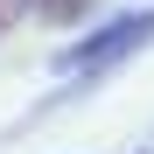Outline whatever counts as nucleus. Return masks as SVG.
<instances>
[{
  "label": "nucleus",
  "instance_id": "2",
  "mask_svg": "<svg viewBox=\"0 0 154 154\" xmlns=\"http://www.w3.org/2000/svg\"><path fill=\"white\" fill-rule=\"evenodd\" d=\"M28 7L42 21H77V14H91V0H28Z\"/></svg>",
  "mask_w": 154,
  "mask_h": 154
},
{
  "label": "nucleus",
  "instance_id": "1",
  "mask_svg": "<svg viewBox=\"0 0 154 154\" xmlns=\"http://www.w3.org/2000/svg\"><path fill=\"white\" fill-rule=\"evenodd\" d=\"M154 42V7H140V14H119V21H105L98 35H84L77 49H63V70L70 77H91V70H105V63H119V56H133V49H147Z\"/></svg>",
  "mask_w": 154,
  "mask_h": 154
},
{
  "label": "nucleus",
  "instance_id": "3",
  "mask_svg": "<svg viewBox=\"0 0 154 154\" xmlns=\"http://www.w3.org/2000/svg\"><path fill=\"white\" fill-rule=\"evenodd\" d=\"M21 7H28V0H0V35L14 28V14H21Z\"/></svg>",
  "mask_w": 154,
  "mask_h": 154
}]
</instances>
